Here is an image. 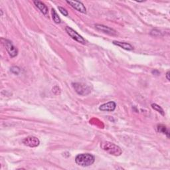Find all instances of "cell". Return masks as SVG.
<instances>
[{"label": "cell", "mask_w": 170, "mask_h": 170, "mask_svg": "<svg viewBox=\"0 0 170 170\" xmlns=\"http://www.w3.org/2000/svg\"><path fill=\"white\" fill-rule=\"evenodd\" d=\"M2 40L3 41V43L4 46L6 47V49L7 50V53H9L10 56L12 58L16 57L17 55H18V49H17L12 44L11 41H10V40L3 39Z\"/></svg>", "instance_id": "obj_4"}, {"label": "cell", "mask_w": 170, "mask_h": 170, "mask_svg": "<svg viewBox=\"0 0 170 170\" xmlns=\"http://www.w3.org/2000/svg\"><path fill=\"white\" fill-rule=\"evenodd\" d=\"M152 73H153V74H154V75L157 73V75H160V72L158 71H152Z\"/></svg>", "instance_id": "obj_19"}, {"label": "cell", "mask_w": 170, "mask_h": 170, "mask_svg": "<svg viewBox=\"0 0 170 170\" xmlns=\"http://www.w3.org/2000/svg\"><path fill=\"white\" fill-rule=\"evenodd\" d=\"M113 44L118 46V47H120L124 49L125 50H127V51H132L134 49L133 47L132 46L130 43H127V42L114 41Z\"/></svg>", "instance_id": "obj_11"}, {"label": "cell", "mask_w": 170, "mask_h": 170, "mask_svg": "<svg viewBox=\"0 0 170 170\" xmlns=\"http://www.w3.org/2000/svg\"><path fill=\"white\" fill-rule=\"evenodd\" d=\"M72 85H73V87L75 89V91L77 92V94H79V95L85 96L90 94L91 92V87L85 84L75 83L72 84Z\"/></svg>", "instance_id": "obj_3"}, {"label": "cell", "mask_w": 170, "mask_h": 170, "mask_svg": "<svg viewBox=\"0 0 170 170\" xmlns=\"http://www.w3.org/2000/svg\"><path fill=\"white\" fill-rule=\"evenodd\" d=\"M23 144L25 146H27L30 148H35L39 145L40 141L37 137L28 136L23 140Z\"/></svg>", "instance_id": "obj_6"}, {"label": "cell", "mask_w": 170, "mask_h": 170, "mask_svg": "<svg viewBox=\"0 0 170 170\" xmlns=\"http://www.w3.org/2000/svg\"><path fill=\"white\" fill-rule=\"evenodd\" d=\"M151 106H152V108L153 109L156 110V111L158 112L159 113H160L161 114V115H162V116L165 115V113H164V110H163L162 108L161 107V106H160L159 105L156 104H152Z\"/></svg>", "instance_id": "obj_14"}, {"label": "cell", "mask_w": 170, "mask_h": 170, "mask_svg": "<svg viewBox=\"0 0 170 170\" xmlns=\"http://www.w3.org/2000/svg\"><path fill=\"white\" fill-rule=\"evenodd\" d=\"M116 107V104L113 101L108 102L107 103H105L101 105L99 107V110L101 111H108V112H113L115 110Z\"/></svg>", "instance_id": "obj_8"}, {"label": "cell", "mask_w": 170, "mask_h": 170, "mask_svg": "<svg viewBox=\"0 0 170 170\" xmlns=\"http://www.w3.org/2000/svg\"><path fill=\"white\" fill-rule=\"evenodd\" d=\"M95 157L90 154H81L75 158L76 164L82 167H88L94 164Z\"/></svg>", "instance_id": "obj_1"}, {"label": "cell", "mask_w": 170, "mask_h": 170, "mask_svg": "<svg viewBox=\"0 0 170 170\" xmlns=\"http://www.w3.org/2000/svg\"><path fill=\"white\" fill-rule=\"evenodd\" d=\"M65 30H66V32L67 33L68 35H69L72 38V39H74L75 41H77V42H80V43L83 44V45L86 43V41H85L84 38L81 35H80L77 32L75 31L74 29H73L69 27H66Z\"/></svg>", "instance_id": "obj_5"}, {"label": "cell", "mask_w": 170, "mask_h": 170, "mask_svg": "<svg viewBox=\"0 0 170 170\" xmlns=\"http://www.w3.org/2000/svg\"><path fill=\"white\" fill-rule=\"evenodd\" d=\"M100 146L103 150L108 152V154L111 155L118 156L122 154V150H121V148L113 143L104 142L101 144Z\"/></svg>", "instance_id": "obj_2"}, {"label": "cell", "mask_w": 170, "mask_h": 170, "mask_svg": "<svg viewBox=\"0 0 170 170\" xmlns=\"http://www.w3.org/2000/svg\"><path fill=\"white\" fill-rule=\"evenodd\" d=\"M67 3H69L72 7H73L76 11L82 13V14H87L86 7L82 2L79 1H67Z\"/></svg>", "instance_id": "obj_7"}, {"label": "cell", "mask_w": 170, "mask_h": 170, "mask_svg": "<svg viewBox=\"0 0 170 170\" xmlns=\"http://www.w3.org/2000/svg\"><path fill=\"white\" fill-rule=\"evenodd\" d=\"M34 4L39 9L42 14L47 15L48 14V8L45 6V4L39 1H34Z\"/></svg>", "instance_id": "obj_10"}, {"label": "cell", "mask_w": 170, "mask_h": 170, "mask_svg": "<svg viewBox=\"0 0 170 170\" xmlns=\"http://www.w3.org/2000/svg\"><path fill=\"white\" fill-rule=\"evenodd\" d=\"M166 78H167V80H169L170 79H169V71H168L167 73H166Z\"/></svg>", "instance_id": "obj_18"}, {"label": "cell", "mask_w": 170, "mask_h": 170, "mask_svg": "<svg viewBox=\"0 0 170 170\" xmlns=\"http://www.w3.org/2000/svg\"><path fill=\"white\" fill-rule=\"evenodd\" d=\"M157 130H158V132L160 133H162L164 134H166L167 136L169 138V130L167 129V127H165L164 125H158L157 126Z\"/></svg>", "instance_id": "obj_12"}, {"label": "cell", "mask_w": 170, "mask_h": 170, "mask_svg": "<svg viewBox=\"0 0 170 170\" xmlns=\"http://www.w3.org/2000/svg\"><path fill=\"white\" fill-rule=\"evenodd\" d=\"M95 27L98 29V30H99L104 33L108 34V35H116V31L115 30H114L113 29L110 28L109 27L105 26V25H96Z\"/></svg>", "instance_id": "obj_9"}, {"label": "cell", "mask_w": 170, "mask_h": 170, "mask_svg": "<svg viewBox=\"0 0 170 170\" xmlns=\"http://www.w3.org/2000/svg\"><path fill=\"white\" fill-rule=\"evenodd\" d=\"M10 71H11V73H14V74H15V75H18V74L19 73V72H20L19 68L18 67H12L11 68Z\"/></svg>", "instance_id": "obj_15"}, {"label": "cell", "mask_w": 170, "mask_h": 170, "mask_svg": "<svg viewBox=\"0 0 170 170\" xmlns=\"http://www.w3.org/2000/svg\"><path fill=\"white\" fill-rule=\"evenodd\" d=\"M157 33H158V35H160V31H158V30H152L151 31V35L153 36H158L157 35Z\"/></svg>", "instance_id": "obj_17"}, {"label": "cell", "mask_w": 170, "mask_h": 170, "mask_svg": "<svg viewBox=\"0 0 170 170\" xmlns=\"http://www.w3.org/2000/svg\"><path fill=\"white\" fill-rule=\"evenodd\" d=\"M59 11L63 15H64V16H68L69 14H68V11L65 9V8H63L62 7H58Z\"/></svg>", "instance_id": "obj_16"}, {"label": "cell", "mask_w": 170, "mask_h": 170, "mask_svg": "<svg viewBox=\"0 0 170 170\" xmlns=\"http://www.w3.org/2000/svg\"><path fill=\"white\" fill-rule=\"evenodd\" d=\"M51 12H52V17H53V21H55V23H61V20L60 19V18H59L58 14H57L56 11H55V9H52L51 10Z\"/></svg>", "instance_id": "obj_13"}]
</instances>
